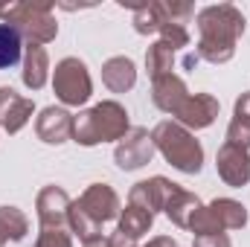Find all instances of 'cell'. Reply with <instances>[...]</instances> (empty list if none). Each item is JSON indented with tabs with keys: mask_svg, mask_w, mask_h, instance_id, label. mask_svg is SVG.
Listing matches in <instances>:
<instances>
[{
	"mask_svg": "<svg viewBox=\"0 0 250 247\" xmlns=\"http://www.w3.org/2000/svg\"><path fill=\"white\" fill-rule=\"evenodd\" d=\"M198 23V62L227 64L236 56V44L245 35V15L233 3H212L195 15Z\"/></svg>",
	"mask_w": 250,
	"mask_h": 247,
	"instance_id": "obj_1",
	"label": "cell"
},
{
	"mask_svg": "<svg viewBox=\"0 0 250 247\" xmlns=\"http://www.w3.org/2000/svg\"><path fill=\"white\" fill-rule=\"evenodd\" d=\"M128 131H131V123H128L125 105H120L117 99H105L90 111H79L73 117L70 140L84 148H93L99 143H120Z\"/></svg>",
	"mask_w": 250,
	"mask_h": 247,
	"instance_id": "obj_2",
	"label": "cell"
},
{
	"mask_svg": "<svg viewBox=\"0 0 250 247\" xmlns=\"http://www.w3.org/2000/svg\"><path fill=\"white\" fill-rule=\"evenodd\" d=\"M151 140H154V148L163 154V160L184 172V175H198L201 166H204V145L201 140L195 137V131L184 128L175 120H163L151 128Z\"/></svg>",
	"mask_w": 250,
	"mask_h": 247,
	"instance_id": "obj_3",
	"label": "cell"
},
{
	"mask_svg": "<svg viewBox=\"0 0 250 247\" xmlns=\"http://www.w3.org/2000/svg\"><path fill=\"white\" fill-rule=\"evenodd\" d=\"M0 18L3 23L15 26L18 35L35 47H44L50 41H56L59 35V21L53 15V3H9L0 6Z\"/></svg>",
	"mask_w": 250,
	"mask_h": 247,
	"instance_id": "obj_4",
	"label": "cell"
},
{
	"mask_svg": "<svg viewBox=\"0 0 250 247\" xmlns=\"http://www.w3.org/2000/svg\"><path fill=\"white\" fill-rule=\"evenodd\" d=\"M53 93L64 108H82L93 96V79L87 64L76 56H67L53 70Z\"/></svg>",
	"mask_w": 250,
	"mask_h": 247,
	"instance_id": "obj_5",
	"label": "cell"
},
{
	"mask_svg": "<svg viewBox=\"0 0 250 247\" xmlns=\"http://www.w3.org/2000/svg\"><path fill=\"white\" fill-rule=\"evenodd\" d=\"M154 140H151V131L148 128H131L123 140L117 143L114 148V160L123 172H134V169H143L146 163H151L154 157Z\"/></svg>",
	"mask_w": 250,
	"mask_h": 247,
	"instance_id": "obj_6",
	"label": "cell"
},
{
	"mask_svg": "<svg viewBox=\"0 0 250 247\" xmlns=\"http://www.w3.org/2000/svg\"><path fill=\"white\" fill-rule=\"evenodd\" d=\"M76 204L96 221V224H108L114 218H120V195L114 192V186L108 184H90L79 198Z\"/></svg>",
	"mask_w": 250,
	"mask_h": 247,
	"instance_id": "obj_7",
	"label": "cell"
},
{
	"mask_svg": "<svg viewBox=\"0 0 250 247\" xmlns=\"http://www.w3.org/2000/svg\"><path fill=\"white\" fill-rule=\"evenodd\" d=\"M215 169L218 178L233 189H242L250 184V151L239 148L233 143H221L218 154H215Z\"/></svg>",
	"mask_w": 250,
	"mask_h": 247,
	"instance_id": "obj_8",
	"label": "cell"
},
{
	"mask_svg": "<svg viewBox=\"0 0 250 247\" xmlns=\"http://www.w3.org/2000/svg\"><path fill=\"white\" fill-rule=\"evenodd\" d=\"M175 123H181L189 131H201L218 120V99L212 93H189L184 99V105L175 111L172 117Z\"/></svg>",
	"mask_w": 250,
	"mask_h": 247,
	"instance_id": "obj_9",
	"label": "cell"
},
{
	"mask_svg": "<svg viewBox=\"0 0 250 247\" xmlns=\"http://www.w3.org/2000/svg\"><path fill=\"white\" fill-rule=\"evenodd\" d=\"M70 195L64 192L62 186L50 184L44 186L35 198V212L41 227H67V215H70Z\"/></svg>",
	"mask_w": 250,
	"mask_h": 247,
	"instance_id": "obj_10",
	"label": "cell"
},
{
	"mask_svg": "<svg viewBox=\"0 0 250 247\" xmlns=\"http://www.w3.org/2000/svg\"><path fill=\"white\" fill-rule=\"evenodd\" d=\"M32 114H35V102L29 96H21L12 87H0V128L6 134L23 131Z\"/></svg>",
	"mask_w": 250,
	"mask_h": 247,
	"instance_id": "obj_11",
	"label": "cell"
},
{
	"mask_svg": "<svg viewBox=\"0 0 250 247\" xmlns=\"http://www.w3.org/2000/svg\"><path fill=\"white\" fill-rule=\"evenodd\" d=\"M172 189H175V184H172L169 178L154 175V178H148V181H140V184L131 186L128 204H134V206H140V209H146V212L154 215V212H163V206H166Z\"/></svg>",
	"mask_w": 250,
	"mask_h": 247,
	"instance_id": "obj_12",
	"label": "cell"
},
{
	"mask_svg": "<svg viewBox=\"0 0 250 247\" xmlns=\"http://www.w3.org/2000/svg\"><path fill=\"white\" fill-rule=\"evenodd\" d=\"M35 134L47 145H62L73 134V114L67 108H56V105L44 108L35 120Z\"/></svg>",
	"mask_w": 250,
	"mask_h": 247,
	"instance_id": "obj_13",
	"label": "cell"
},
{
	"mask_svg": "<svg viewBox=\"0 0 250 247\" xmlns=\"http://www.w3.org/2000/svg\"><path fill=\"white\" fill-rule=\"evenodd\" d=\"M187 96H189V87L181 76L169 73V76L151 79V102H154V108H160L163 114L175 117V111L184 105Z\"/></svg>",
	"mask_w": 250,
	"mask_h": 247,
	"instance_id": "obj_14",
	"label": "cell"
},
{
	"mask_svg": "<svg viewBox=\"0 0 250 247\" xmlns=\"http://www.w3.org/2000/svg\"><path fill=\"white\" fill-rule=\"evenodd\" d=\"M201 206H204V204H201V198H198L195 192H189V189L175 184L169 201H166V206H163V212H166V218H169L175 227L189 230V221H192V215H195Z\"/></svg>",
	"mask_w": 250,
	"mask_h": 247,
	"instance_id": "obj_15",
	"label": "cell"
},
{
	"mask_svg": "<svg viewBox=\"0 0 250 247\" xmlns=\"http://www.w3.org/2000/svg\"><path fill=\"white\" fill-rule=\"evenodd\" d=\"M50 79V56L44 47H23V70H21V82L29 90H41Z\"/></svg>",
	"mask_w": 250,
	"mask_h": 247,
	"instance_id": "obj_16",
	"label": "cell"
},
{
	"mask_svg": "<svg viewBox=\"0 0 250 247\" xmlns=\"http://www.w3.org/2000/svg\"><path fill=\"white\" fill-rule=\"evenodd\" d=\"M102 82L111 93H128L137 84V67L128 56H114L102 64Z\"/></svg>",
	"mask_w": 250,
	"mask_h": 247,
	"instance_id": "obj_17",
	"label": "cell"
},
{
	"mask_svg": "<svg viewBox=\"0 0 250 247\" xmlns=\"http://www.w3.org/2000/svg\"><path fill=\"white\" fill-rule=\"evenodd\" d=\"M209 212L215 215V221L221 224V230H242L248 224V209L245 204L233 201V198H215L212 204H207Z\"/></svg>",
	"mask_w": 250,
	"mask_h": 247,
	"instance_id": "obj_18",
	"label": "cell"
},
{
	"mask_svg": "<svg viewBox=\"0 0 250 247\" xmlns=\"http://www.w3.org/2000/svg\"><path fill=\"white\" fill-rule=\"evenodd\" d=\"M120 233L125 236H131V239H143L148 230H151V224H154V215L151 212H146V209H140V206H134V204H125V209H120Z\"/></svg>",
	"mask_w": 250,
	"mask_h": 247,
	"instance_id": "obj_19",
	"label": "cell"
},
{
	"mask_svg": "<svg viewBox=\"0 0 250 247\" xmlns=\"http://www.w3.org/2000/svg\"><path fill=\"white\" fill-rule=\"evenodd\" d=\"M18 62H23V38L15 26L0 23V70H9Z\"/></svg>",
	"mask_w": 250,
	"mask_h": 247,
	"instance_id": "obj_20",
	"label": "cell"
},
{
	"mask_svg": "<svg viewBox=\"0 0 250 247\" xmlns=\"http://www.w3.org/2000/svg\"><path fill=\"white\" fill-rule=\"evenodd\" d=\"M175 67V50L163 41H154L146 53V70L151 79H160V76H169Z\"/></svg>",
	"mask_w": 250,
	"mask_h": 247,
	"instance_id": "obj_21",
	"label": "cell"
},
{
	"mask_svg": "<svg viewBox=\"0 0 250 247\" xmlns=\"http://www.w3.org/2000/svg\"><path fill=\"white\" fill-rule=\"evenodd\" d=\"M67 227L73 236H79V242H87V239H96L102 236V224H96L76 201L70 204V215H67Z\"/></svg>",
	"mask_w": 250,
	"mask_h": 247,
	"instance_id": "obj_22",
	"label": "cell"
},
{
	"mask_svg": "<svg viewBox=\"0 0 250 247\" xmlns=\"http://www.w3.org/2000/svg\"><path fill=\"white\" fill-rule=\"evenodd\" d=\"M0 224L9 236V242H23L29 233V218L18 206H0Z\"/></svg>",
	"mask_w": 250,
	"mask_h": 247,
	"instance_id": "obj_23",
	"label": "cell"
},
{
	"mask_svg": "<svg viewBox=\"0 0 250 247\" xmlns=\"http://www.w3.org/2000/svg\"><path fill=\"white\" fill-rule=\"evenodd\" d=\"M35 247H73V233L70 227H41Z\"/></svg>",
	"mask_w": 250,
	"mask_h": 247,
	"instance_id": "obj_24",
	"label": "cell"
},
{
	"mask_svg": "<svg viewBox=\"0 0 250 247\" xmlns=\"http://www.w3.org/2000/svg\"><path fill=\"white\" fill-rule=\"evenodd\" d=\"M189 233H195V236H212V233H224V230L215 221V215L209 212V206H201L192 215V221H189Z\"/></svg>",
	"mask_w": 250,
	"mask_h": 247,
	"instance_id": "obj_25",
	"label": "cell"
},
{
	"mask_svg": "<svg viewBox=\"0 0 250 247\" xmlns=\"http://www.w3.org/2000/svg\"><path fill=\"white\" fill-rule=\"evenodd\" d=\"M160 3V0H157ZM160 41L163 44H169L172 50H181V47H189V29L187 26H181V23H172V21H166L163 18V26H160Z\"/></svg>",
	"mask_w": 250,
	"mask_h": 247,
	"instance_id": "obj_26",
	"label": "cell"
},
{
	"mask_svg": "<svg viewBox=\"0 0 250 247\" xmlns=\"http://www.w3.org/2000/svg\"><path fill=\"white\" fill-rule=\"evenodd\" d=\"M224 143H233V145L248 148L250 151V120L248 117L233 114V120H230V125H227V140H224Z\"/></svg>",
	"mask_w": 250,
	"mask_h": 247,
	"instance_id": "obj_27",
	"label": "cell"
},
{
	"mask_svg": "<svg viewBox=\"0 0 250 247\" xmlns=\"http://www.w3.org/2000/svg\"><path fill=\"white\" fill-rule=\"evenodd\" d=\"M192 247H233L227 233H212V236H195Z\"/></svg>",
	"mask_w": 250,
	"mask_h": 247,
	"instance_id": "obj_28",
	"label": "cell"
},
{
	"mask_svg": "<svg viewBox=\"0 0 250 247\" xmlns=\"http://www.w3.org/2000/svg\"><path fill=\"white\" fill-rule=\"evenodd\" d=\"M108 247H140V245H137V239H131V236H125L120 230H114L108 236Z\"/></svg>",
	"mask_w": 250,
	"mask_h": 247,
	"instance_id": "obj_29",
	"label": "cell"
},
{
	"mask_svg": "<svg viewBox=\"0 0 250 247\" xmlns=\"http://www.w3.org/2000/svg\"><path fill=\"white\" fill-rule=\"evenodd\" d=\"M233 114H239V117H248V120H250V90H245V93L236 99V108H233Z\"/></svg>",
	"mask_w": 250,
	"mask_h": 247,
	"instance_id": "obj_30",
	"label": "cell"
},
{
	"mask_svg": "<svg viewBox=\"0 0 250 247\" xmlns=\"http://www.w3.org/2000/svg\"><path fill=\"white\" fill-rule=\"evenodd\" d=\"M143 247H178V242L172 236H154L148 245H143Z\"/></svg>",
	"mask_w": 250,
	"mask_h": 247,
	"instance_id": "obj_31",
	"label": "cell"
},
{
	"mask_svg": "<svg viewBox=\"0 0 250 247\" xmlns=\"http://www.w3.org/2000/svg\"><path fill=\"white\" fill-rule=\"evenodd\" d=\"M82 247H108V236H96V239H87V242H82Z\"/></svg>",
	"mask_w": 250,
	"mask_h": 247,
	"instance_id": "obj_32",
	"label": "cell"
},
{
	"mask_svg": "<svg viewBox=\"0 0 250 247\" xmlns=\"http://www.w3.org/2000/svg\"><path fill=\"white\" fill-rule=\"evenodd\" d=\"M6 242H9V236H6V230H3V224H0V247H6Z\"/></svg>",
	"mask_w": 250,
	"mask_h": 247,
	"instance_id": "obj_33",
	"label": "cell"
}]
</instances>
